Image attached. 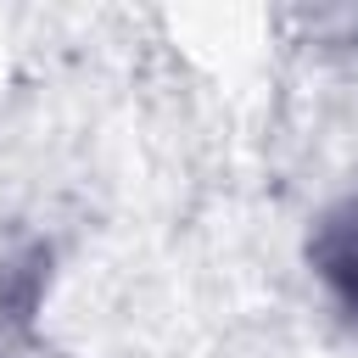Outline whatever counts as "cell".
<instances>
[{
    "instance_id": "obj_2",
    "label": "cell",
    "mask_w": 358,
    "mask_h": 358,
    "mask_svg": "<svg viewBox=\"0 0 358 358\" xmlns=\"http://www.w3.org/2000/svg\"><path fill=\"white\" fill-rule=\"evenodd\" d=\"M45 296V252H22L0 268V324H28Z\"/></svg>"
},
{
    "instance_id": "obj_1",
    "label": "cell",
    "mask_w": 358,
    "mask_h": 358,
    "mask_svg": "<svg viewBox=\"0 0 358 358\" xmlns=\"http://www.w3.org/2000/svg\"><path fill=\"white\" fill-rule=\"evenodd\" d=\"M308 263H313L324 296L336 302V313L358 330V196L341 201V207H330V213L313 224Z\"/></svg>"
}]
</instances>
